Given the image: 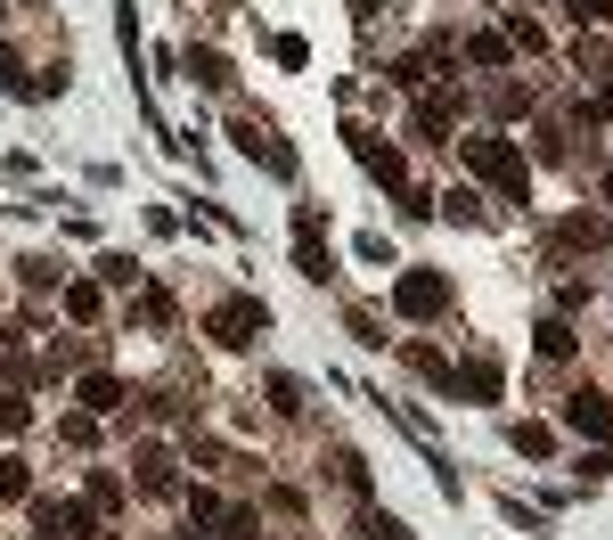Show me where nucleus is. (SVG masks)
<instances>
[{"label":"nucleus","instance_id":"1","mask_svg":"<svg viewBox=\"0 0 613 540\" xmlns=\"http://www.w3.org/2000/svg\"><path fill=\"white\" fill-rule=\"evenodd\" d=\"M458 156H467V164H475L482 180H491L507 205H523V197H532V164H523V148H507V139H458Z\"/></svg>","mask_w":613,"mask_h":540},{"label":"nucleus","instance_id":"2","mask_svg":"<svg viewBox=\"0 0 613 540\" xmlns=\"http://www.w3.org/2000/svg\"><path fill=\"white\" fill-rule=\"evenodd\" d=\"M262 328H270V303L262 295H221L214 311H205V336H214L221 352H246Z\"/></svg>","mask_w":613,"mask_h":540},{"label":"nucleus","instance_id":"3","mask_svg":"<svg viewBox=\"0 0 613 540\" xmlns=\"http://www.w3.org/2000/svg\"><path fill=\"white\" fill-rule=\"evenodd\" d=\"M393 311L401 320H441V311H450V279H441V270H401L393 279Z\"/></svg>","mask_w":613,"mask_h":540},{"label":"nucleus","instance_id":"4","mask_svg":"<svg viewBox=\"0 0 613 540\" xmlns=\"http://www.w3.org/2000/svg\"><path fill=\"white\" fill-rule=\"evenodd\" d=\"M229 139H238V148H246L253 164H262V173H279V180H294V148H287L279 132H270V123H253V115H238V123H229Z\"/></svg>","mask_w":613,"mask_h":540},{"label":"nucleus","instance_id":"5","mask_svg":"<svg viewBox=\"0 0 613 540\" xmlns=\"http://www.w3.org/2000/svg\"><path fill=\"white\" fill-rule=\"evenodd\" d=\"M294 270H303V279H335V255H328V221L311 214H294Z\"/></svg>","mask_w":613,"mask_h":540},{"label":"nucleus","instance_id":"6","mask_svg":"<svg viewBox=\"0 0 613 540\" xmlns=\"http://www.w3.org/2000/svg\"><path fill=\"white\" fill-rule=\"evenodd\" d=\"M33 525H41V540H82V532H98V516H91V500H33Z\"/></svg>","mask_w":613,"mask_h":540},{"label":"nucleus","instance_id":"7","mask_svg":"<svg viewBox=\"0 0 613 540\" xmlns=\"http://www.w3.org/2000/svg\"><path fill=\"white\" fill-rule=\"evenodd\" d=\"M344 139H352V156H361V164H368V173H376V180H385V189H393V197H401V189H409V164H401V156H393V148H385V139H376V132H361V123H352V132H344Z\"/></svg>","mask_w":613,"mask_h":540},{"label":"nucleus","instance_id":"8","mask_svg":"<svg viewBox=\"0 0 613 540\" xmlns=\"http://www.w3.org/2000/svg\"><path fill=\"white\" fill-rule=\"evenodd\" d=\"M139 491H147V500H173V491H180V459H173V450H164V443H139Z\"/></svg>","mask_w":613,"mask_h":540},{"label":"nucleus","instance_id":"9","mask_svg":"<svg viewBox=\"0 0 613 540\" xmlns=\"http://www.w3.org/2000/svg\"><path fill=\"white\" fill-rule=\"evenodd\" d=\"M564 426H573L581 443H613V402L605 393H573V402H564Z\"/></svg>","mask_w":613,"mask_h":540},{"label":"nucleus","instance_id":"10","mask_svg":"<svg viewBox=\"0 0 613 540\" xmlns=\"http://www.w3.org/2000/svg\"><path fill=\"white\" fill-rule=\"evenodd\" d=\"M450 393H475V402H499V361H450Z\"/></svg>","mask_w":613,"mask_h":540},{"label":"nucleus","instance_id":"11","mask_svg":"<svg viewBox=\"0 0 613 540\" xmlns=\"http://www.w3.org/2000/svg\"><path fill=\"white\" fill-rule=\"evenodd\" d=\"M458 107H467V98H458L450 82H441V91H417V132H426V139H434V132H450Z\"/></svg>","mask_w":613,"mask_h":540},{"label":"nucleus","instance_id":"12","mask_svg":"<svg viewBox=\"0 0 613 540\" xmlns=\"http://www.w3.org/2000/svg\"><path fill=\"white\" fill-rule=\"evenodd\" d=\"M74 402L91 409V418H115V409H123V377H107V368H91V377L74 385Z\"/></svg>","mask_w":613,"mask_h":540},{"label":"nucleus","instance_id":"13","mask_svg":"<svg viewBox=\"0 0 613 540\" xmlns=\"http://www.w3.org/2000/svg\"><path fill=\"white\" fill-rule=\"evenodd\" d=\"M188 82H197V91H229L238 74H229V58H221V50H188Z\"/></svg>","mask_w":613,"mask_h":540},{"label":"nucleus","instance_id":"14","mask_svg":"<svg viewBox=\"0 0 613 540\" xmlns=\"http://www.w3.org/2000/svg\"><path fill=\"white\" fill-rule=\"evenodd\" d=\"M401 361H409V368H417L426 385H441V393H450V361H441L434 344H417V336H409V344H401Z\"/></svg>","mask_w":613,"mask_h":540},{"label":"nucleus","instance_id":"15","mask_svg":"<svg viewBox=\"0 0 613 540\" xmlns=\"http://www.w3.org/2000/svg\"><path fill=\"white\" fill-rule=\"evenodd\" d=\"M98 311H107V287H98V279H74V287H66V320H82V328H91Z\"/></svg>","mask_w":613,"mask_h":540},{"label":"nucleus","instance_id":"16","mask_svg":"<svg viewBox=\"0 0 613 540\" xmlns=\"http://www.w3.org/2000/svg\"><path fill=\"white\" fill-rule=\"evenodd\" d=\"M532 344H540V361H573V320H540Z\"/></svg>","mask_w":613,"mask_h":540},{"label":"nucleus","instance_id":"17","mask_svg":"<svg viewBox=\"0 0 613 540\" xmlns=\"http://www.w3.org/2000/svg\"><path fill=\"white\" fill-rule=\"evenodd\" d=\"M507 443H516L523 459H548V450H557V434H548V426H532V418H516V426H507Z\"/></svg>","mask_w":613,"mask_h":540},{"label":"nucleus","instance_id":"18","mask_svg":"<svg viewBox=\"0 0 613 540\" xmlns=\"http://www.w3.org/2000/svg\"><path fill=\"white\" fill-rule=\"evenodd\" d=\"M467 58H475V66H507V58H516V41H507V33H475Z\"/></svg>","mask_w":613,"mask_h":540},{"label":"nucleus","instance_id":"19","mask_svg":"<svg viewBox=\"0 0 613 540\" xmlns=\"http://www.w3.org/2000/svg\"><path fill=\"white\" fill-rule=\"evenodd\" d=\"M115 508H123V475L98 467V475H91V516H115Z\"/></svg>","mask_w":613,"mask_h":540},{"label":"nucleus","instance_id":"20","mask_svg":"<svg viewBox=\"0 0 613 540\" xmlns=\"http://www.w3.org/2000/svg\"><path fill=\"white\" fill-rule=\"evenodd\" d=\"M58 443H74V450H91V443H98V418H91V409H74V418H66V426H58Z\"/></svg>","mask_w":613,"mask_h":540},{"label":"nucleus","instance_id":"21","mask_svg":"<svg viewBox=\"0 0 613 540\" xmlns=\"http://www.w3.org/2000/svg\"><path fill=\"white\" fill-rule=\"evenodd\" d=\"M33 491V475H25V459H0V500H25Z\"/></svg>","mask_w":613,"mask_h":540},{"label":"nucleus","instance_id":"22","mask_svg":"<svg viewBox=\"0 0 613 540\" xmlns=\"http://www.w3.org/2000/svg\"><path fill=\"white\" fill-rule=\"evenodd\" d=\"M0 91H25V98H33V74L17 66V50H9V41H0Z\"/></svg>","mask_w":613,"mask_h":540},{"label":"nucleus","instance_id":"23","mask_svg":"<svg viewBox=\"0 0 613 540\" xmlns=\"http://www.w3.org/2000/svg\"><path fill=\"white\" fill-rule=\"evenodd\" d=\"M17 279H25V287H58V279H66V270H58L50 255H33V262H17Z\"/></svg>","mask_w":613,"mask_h":540},{"label":"nucleus","instance_id":"24","mask_svg":"<svg viewBox=\"0 0 613 540\" xmlns=\"http://www.w3.org/2000/svg\"><path fill=\"white\" fill-rule=\"evenodd\" d=\"M270 409H279V418H294V409H303V385H294V377H270Z\"/></svg>","mask_w":613,"mask_h":540},{"label":"nucleus","instance_id":"25","mask_svg":"<svg viewBox=\"0 0 613 540\" xmlns=\"http://www.w3.org/2000/svg\"><path fill=\"white\" fill-rule=\"evenodd\" d=\"M441 214H450V221H482V197L475 189H450V197H441Z\"/></svg>","mask_w":613,"mask_h":540},{"label":"nucleus","instance_id":"26","mask_svg":"<svg viewBox=\"0 0 613 540\" xmlns=\"http://www.w3.org/2000/svg\"><path fill=\"white\" fill-rule=\"evenodd\" d=\"M557 238H564V246H605V221H589V214H581V221H564Z\"/></svg>","mask_w":613,"mask_h":540},{"label":"nucleus","instance_id":"27","mask_svg":"<svg viewBox=\"0 0 613 540\" xmlns=\"http://www.w3.org/2000/svg\"><path fill=\"white\" fill-rule=\"evenodd\" d=\"M25 418H33L25 393H0V434H25Z\"/></svg>","mask_w":613,"mask_h":540},{"label":"nucleus","instance_id":"28","mask_svg":"<svg viewBox=\"0 0 613 540\" xmlns=\"http://www.w3.org/2000/svg\"><path fill=\"white\" fill-rule=\"evenodd\" d=\"M139 320L164 328V320H173V295H164V287H147V295H139Z\"/></svg>","mask_w":613,"mask_h":540},{"label":"nucleus","instance_id":"29","mask_svg":"<svg viewBox=\"0 0 613 540\" xmlns=\"http://www.w3.org/2000/svg\"><path fill=\"white\" fill-rule=\"evenodd\" d=\"M132 279H139L132 255H107V262H98V287H132Z\"/></svg>","mask_w":613,"mask_h":540},{"label":"nucleus","instance_id":"30","mask_svg":"<svg viewBox=\"0 0 613 540\" xmlns=\"http://www.w3.org/2000/svg\"><path fill=\"white\" fill-rule=\"evenodd\" d=\"M393 82L401 91H426V58H393Z\"/></svg>","mask_w":613,"mask_h":540},{"label":"nucleus","instance_id":"31","mask_svg":"<svg viewBox=\"0 0 613 540\" xmlns=\"http://www.w3.org/2000/svg\"><path fill=\"white\" fill-rule=\"evenodd\" d=\"M188 516H197V525H221V491H188Z\"/></svg>","mask_w":613,"mask_h":540},{"label":"nucleus","instance_id":"32","mask_svg":"<svg viewBox=\"0 0 613 540\" xmlns=\"http://www.w3.org/2000/svg\"><path fill=\"white\" fill-rule=\"evenodd\" d=\"M564 9H573L581 25H613V0H564Z\"/></svg>","mask_w":613,"mask_h":540},{"label":"nucleus","instance_id":"33","mask_svg":"<svg viewBox=\"0 0 613 540\" xmlns=\"http://www.w3.org/2000/svg\"><path fill=\"white\" fill-rule=\"evenodd\" d=\"M270 58H279V66H303L311 50H303V33H279V41H270Z\"/></svg>","mask_w":613,"mask_h":540},{"label":"nucleus","instance_id":"34","mask_svg":"<svg viewBox=\"0 0 613 540\" xmlns=\"http://www.w3.org/2000/svg\"><path fill=\"white\" fill-rule=\"evenodd\" d=\"M368 540H409V525L401 516H368Z\"/></svg>","mask_w":613,"mask_h":540},{"label":"nucleus","instance_id":"35","mask_svg":"<svg viewBox=\"0 0 613 540\" xmlns=\"http://www.w3.org/2000/svg\"><path fill=\"white\" fill-rule=\"evenodd\" d=\"M376 9H385V0H352V17H361V25H368V17H376Z\"/></svg>","mask_w":613,"mask_h":540},{"label":"nucleus","instance_id":"36","mask_svg":"<svg viewBox=\"0 0 613 540\" xmlns=\"http://www.w3.org/2000/svg\"><path fill=\"white\" fill-rule=\"evenodd\" d=\"M605 197H613V189H605Z\"/></svg>","mask_w":613,"mask_h":540}]
</instances>
